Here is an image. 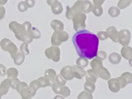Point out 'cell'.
Masks as SVG:
<instances>
[{"mask_svg":"<svg viewBox=\"0 0 132 99\" xmlns=\"http://www.w3.org/2000/svg\"><path fill=\"white\" fill-rule=\"evenodd\" d=\"M92 11L96 16H100L103 12V9L102 5H93Z\"/></svg>","mask_w":132,"mask_h":99,"instance_id":"obj_28","label":"cell"},{"mask_svg":"<svg viewBox=\"0 0 132 99\" xmlns=\"http://www.w3.org/2000/svg\"><path fill=\"white\" fill-rule=\"evenodd\" d=\"M84 89L90 93H93L95 89V83L90 80H86L84 84Z\"/></svg>","mask_w":132,"mask_h":99,"instance_id":"obj_25","label":"cell"},{"mask_svg":"<svg viewBox=\"0 0 132 99\" xmlns=\"http://www.w3.org/2000/svg\"><path fill=\"white\" fill-rule=\"evenodd\" d=\"M28 86V85L26 82H24V81H20L19 82H18L17 84V85H16V87H15V89L16 90L17 92L20 93V92L25 88L27 87Z\"/></svg>","mask_w":132,"mask_h":99,"instance_id":"obj_35","label":"cell"},{"mask_svg":"<svg viewBox=\"0 0 132 99\" xmlns=\"http://www.w3.org/2000/svg\"><path fill=\"white\" fill-rule=\"evenodd\" d=\"M90 66L92 69L96 72L98 77L106 80L110 78V73L106 68L103 67L101 60L94 57L90 62Z\"/></svg>","mask_w":132,"mask_h":99,"instance_id":"obj_4","label":"cell"},{"mask_svg":"<svg viewBox=\"0 0 132 99\" xmlns=\"http://www.w3.org/2000/svg\"><path fill=\"white\" fill-rule=\"evenodd\" d=\"M76 64L82 67V68H85L86 67L88 64H89V61L88 60L84 57H80L76 60Z\"/></svg>","mask_w":132,"mask_h":99,"instance_id":"obj_30","label":"cell"},{"mask_svg":"<svg viewBox=\"0 0 132 99\" xmlns=\"http://www.w3.org/2000/svg\"><path fill=\"white\" fill-rule=\"evenodd\" d=\"M109 61L113 64H119L121 60V56L118 53H112L108 56Z\"/></svg>","mask_w":132,"mask_h":99,"instance_id":"obj_24","label":"cell"},{"mask_svg":"<svg viewBox=\"0 0 132 99\" xmlns=\"http://www.w3.org/2000/svg\"><path fill=\"white\" fill-rule=\"evenodd\" d=\"M29 86L33 87L34 88H35L37 90L38 89H39V88H41V86L40 85V82L39 81V80L38 79L34 80L31 81V82L29 84Z\"/></svg>","mask_w":132,"mask_h":99,"instance_id":"obj_41","label":"cell"},{"mask_svg":"<svg viewBox=\"0 0 132 99\" xmlns=\"http://www.w3.org/2000/svg\"><path fill=\"white\" fill-rule=\"evenodd\" d=\"M132 0H119L117 6L121 9H123L127 7L131 4Z\"/></svg>","mask_w":132,"mask_h":99,"instance_id":"obj_31","label":"cell"},{"mask_svg":"<svg viewBox=\"0 0 132 99\" xmlns=\"http://www.w3.org/2000/svg\"><path fill=\"white\" fill-rule=\"evenodd\" d=\"M86 14L84 12H78L76 13L72 20H73V28L76 31L84 29L86 28Z\"/></svg>","mask_w":132,"mask_h":99,"instance_id":"obj_5","label":"cell"},{"mask_svg":"<svg viewBox=\"0 0 132 99\" xmlns=\"http://www.w3.org/2000/svg\"><path fill=\"white\" fill-rule=\"evenodd\" d=\"M130 32L129 30L124 29L118 31V42L122 45H127L129 44L130 40Z\"/></svg>","mask_w":132,"mask_h":99,"instance_id":"obj_9","label":"cell"},{"mask_svg":"<svg viewBox=\"0 0 132 99\" xmlns=\"http://www.w3.org/2000/svg\"><path fill=\"white\" fill-rule=\"evenodd\" d=\"M6 74L7 75V78H12L16 77L19 74L18 70L15 68H10L6 71Z\"/></svg>","mask_w":132,"mask_h":99,"instance_id":"obj_26","label":"cell"},{"mask_svg":"<svg viewBox=\"0 0 132 99\" xmlns=\"http://www.w3.org/2000/svg\"><path fill=\"white\" fill-rule=\"evenodd\" d=\"M45 55L48 59L54 62H58L60 59V50L57 46H52L47 48L44 51Z\"/></svg>","mask_w":132,"mask_h":99,"instance_id":"obj_7","label":"cell"},{"mask_svg":"<svg viewBox=\"0 0 132 99\" xmlns=\"http://www.w3.org/2000/svg\"><path fill=\"white\" fill-rule=\"evenodd\" d=\"M11 57L13 59L14 63L17 65L22 64L25 58V55L21 52H16L15 54L11 55Z\"/></svg>","mask_w":132,"mask_h":99,"instance_id":"obj_20","label":"cell"},{"mask_svg":"<svg viewBox=\"0 0 132 99\" xmlns=\"http://www.w3.org/2000/svg\"><path fill=\"white\" fill-rule=\"evenodd\" d=\"M106 32L108 38L112 40L114 42H118V31L116 27L112 26H109L106 29Z\"/></svg>","mask_w":132,"mask_h":99,"instance_id":"obj_15","label":"cell"},{"mask_svg":"<svg viewBox=\"0 0 132 99\" xmlns=\"http://www.w3.org/2000/svg\"><path fill=\"white\" fill-rule=\"evenodd\" d=\"M69 38L68 33L63 30L55 31L51 37V44L55 46H59L63 42L67 41Z\"/></svg>","mask_w":132,"mask_h":99,"instance_id":"obj_6","label":"cell"},{"mask_svg":"<svg viewBox=\"0 0 132 99\" xmlns=\"http://www.w3.org/2000/svg\"><path fill=\"white\" fill-rule=\"evenodd\" d=\"M56 71L53 69H48L44 72V77H45L52 85L55 82V77L56 76Z\"/></svg>","mask_w":132,"mask_h":99,"instance_id":"obj_18","label":"cell"},{"mask_svg":"<svg viewBox=\"0 0 132 99\" xmlns=\"http://www.w3.org/2000/svg\"><path fill=\"white\" fill-rule=\"evenodd\" d=\"M105 0H93V3L95 5H102Z\"/></svg>","mask_w":132,"mask_h":99,"instance_id":"obj_45","label":"cell"},{"mask_svg":"<svg viewBox=\"0 0 132 99\" xmlns=\"http://www.w3.org/2000/svg\"><path fill=\"white\" fill-rule=\"evenodd\" d=\"M118 78L121 84V88H123L127 84L132 82V74L128 72H125L118 77Z\"/></svg>","mask_w":132,"mask_h":99,"instance_id":"obj_12","label":"cell"},{"mask_svg":"<svg viewBox=\"0 0 132 99\" xmlns=\"http://www.w3.org/2000/svg\"><path fill=\"white\" fill-rule=\"evenodd\" d=\"M6 10L4 6H0V20H3L5 15Z\"/></svg>","mask_w":132,"mask_h":99,"instance_id":"obj_43","label":"cell"},{"mask_svg":"<svg viewBox=\"0 0 132 99\" xmlns=\"http://www.w3.org/2000/svg\"><path fill=\"white\" fill-rule=\"evenodd\" d=\"M72 67L73 69V75H74V77L80 79L84 76H85L86 71L83 68H82L78 65H72Z\"/></svg>","mask_w":132,"mask_h":99,"instance_id":"obj_17","label":"cell"},{"mask_svg":"<svg viewBox=\"0 0 132 99\" xmlns=\"http://www.w3.org/2000/svg\"><path fill=\"white\" fill-rule=\"evenodd\" d=\"M51 27L55 30V31H57V30H63L64 29V24L63 23L57 19H54L51 22Z\"/></svg>","mask_w":132,"mask_h":99,"instance_id":"obj_23","label":"cell"},{"mask_svg":"<svg viewBox=\"0 0 132 99\" xmlns=\"http://www.w3.org/2000/svg\"><path fill=\"white\" fill-rule=\"evenodd\" d=\"M121 54L123 57L130 62L132 58V48L128 45L123 46L121 50Z\"/></svg>","mask_w":132,"mask_h":99,"instance_id":"obj_16","label":"cell"},{"mask_svg":"<svg viewBox=\"0 0 132 99\" xmlns=\"http://www.w3.org/2000/svg\"><path fill=\"white\" fill-rule=\"evenodd\" d=\"M108 85L109 90L112 92H118L121 89V84L118 77L109 79L108 81Z\"/></svg>","mask_w":132,"mask_h":99,"instance_id":"obj_13","label":"cell"},{"mask_svg":"<svg viewBox=\"0 0 132 99\" xmlns=\"http://www.w3.org/2000/svg\"><path fill=\"white\" fill-rule=\"evenodd\" d=\"M20 51L24 55H28L29 54V51L28 50V43L23 42L20 46Z\"/></svg>","mask_w":132,"mask_h":99,"instance_id":"obj_34","label":"cell"},{"mask_svg":"<svg viewBox=\"0 0 132 99\" xmlns=\"http://www.w3.org/2000/svg\"><path fill=\"white\" fill-rule=\"evenodd\" d=\"M57 0H46L47 3L49 6H51L54 2H55Z\"/></svg>","mask_w":132,"mask_h":99,"instance_id":"obj_46","label":"cell"},{"mask_svg":"<svg viewBox=\"0 0 132 99\" xmlns=\"http://www.w3.org/2000/svg\"><path fill=\"white\" fill-rule=\"evenodd\" d=\"M72 41L79 56L88 59L96 56L99 40L95 34L87 29L80 30L74 34Z\"/></svg>","mask_w":132,"mask_h":99,"instance_id":"obj_1","label":"cell"},{"mask_svg":"<svg viewBox=\"0 0 132 99\" xmlns=\"http://www.w3.org/2000/svg\"><path fill=\"white\" fill-rule=\"evenodd\" d=\"M60 74L66 80H72L74 77L73 69L71 65H67L62 68Z\"/></svg>","mask_w":132,"mask_h":99,"instance_id":"obj_14","label":"cell"},{"mask_svg":"<svg viewBox=\"0 0 132 99\" xmlns=\"http://www.w3.org/2000/svg\"><path fill=\"white\" fill-rule=\"evenodd\" d=\"M96 36L101 40H105L108 38L106 31H100L97 32Z\"/></svg>","mask_w":132,"mask_h":99,"instance_id":"obj_38","label":"cell"},{"mask_svg":"<svg viewBox=\"0 0 132 99\" xmlns=\"http://www.w3.org/2000/svg\"><path fill=\"white\" fill-rule=\"evenodd\" d=\"M53 91L56 94H61L64 97H68L70 95L71 90L67 86L64 85H59L56 82L52 85Z\"/></svg>","mask_w":132,"mask_h":99,"instance_id":"obj_10","label":"cell"},{"mask_svg":"<svg viewBox=\"0 0 132 99\" xmlns=\"http://www.w3.org/2000/svg\"><path fill=\"white\" fill-rule=\"evenodd\" d=\"M107 54L105 51H100L99 52H97V54L96 55V57L98 58L99 59L101 60L102 61L104 60L107 58Z\"/></svg>","mask_w":132,"mask_h":99,"instance_id":"obj_39","label":"cell"},{"mask_svg":"<svg viewBox=\"0 0 132 99\" xmlns=\"http://www.w3.org/2000/svg\"><path fill=\"white\" fill-rule=\"evenodd\" d=\"M37 90L34 88L33 87L28 86L27 87L24 88L20 93L21 97L23 99H28L31 98L36 93Z\"/></svg>","mask_w":132,"mask_h":99,"instance_id":"obj_11","label":"cell"},{"mask_svg":"<svg viewBox=\"0 0 132 99\" xmlns=\"http://www.w3.org/2000/svg\"><path fill=\"white\" fill-rule=\"evenodd\" d=\"M55 82L59 85H65L67 80L64 79L60 74H58L56 76Z\"/></svg>","mask_w":132,"mask_h":99,"instance_id":"obj_37","label":"cell"},{"mask_svg":"<svg viewBox=\"0 0 132 99\" xmlns=\"http://www.w3.org/2000/svg\"><path fill=\"white\" fill-rule=\"evenodd\" d=\"M57 97H58V98H64V97L60 96H55L54 98H57Z\"/></svg>","mask_w":132,"mask_h":99,"instance_id":"obj_48","label":"cell"},{"mask_svg":"<svg viewBox=\"0 0 132 99\" xmlns=\"http://www.w3.org/2000/svg\"><path fill=\"white\" fill-rule=\"evenodd\" d=\"M78 99H92L93 96L91 93H90L87 91H84L80 93L77 97Z\"/></svg>","mask_w":132,"mask_h":99,"instance_id":"obj_32","label":"cell"},{"mask_svg":"<svg viewBox=\"0 0 132 99\" xmlns=\"http://www.w3.org/2000/svg\"><path fill=\"white\" fill-rule=\"evenodd\" d=\"M86 80H90L95 83L98 76L96 72L93 69H89L86 72Z\"/></svg>","mask_w":132,"mask_h":99,"instance_id":"obj_21","label":"cell"},{"mask_svg":"<svg viewBox=\"0 0 132 99\" xmlns=\"http://www.w3.org/2000/svg\"><path fill=\"white\" fill-rule=\"evenodd\" d=\"M8 2V0H0V5H4L6 4Z\"/></svg>","mask_w":132,"mask_h":99,"instance_id":"obj_47","label":"cell"},{"mask_svg":"<svg viewBox=\"0 0 132 99\" xmlns=\"http://www.w3.org/2000/svg\"><path fill=\"white\" fill-rule=\"evenodd\" d=\"M10 79V87L13 89H15L16 85L18 82L20 81V79L16 77L12 78H9Z\"/></svg>","mask_w":132,"mask_h":99,"instance_id":"obj_40","label":"cell"},{"mask_svg":"<svg viewBox=\"0 0 132 99\" xmlns=\"http://www.w3.org/2000/svg\"><path fill=\"white\" fill-rule=\"evenodd\" d=\"M9 28L14 32L16 38L19 40L28 44L32 41L34 38L25 31L22 24L19 23L16 21H13L9 23Z\"/></svg>","mask_w":132,"mask_h":99,"instance_id":"obj_3","label":"cell"},{"mask_svg":"<svg viewBox=\"0 0 132 99\" xmlns=\"http://www.w3.org/2000/svg\"><path fill=\"white\" fill-rule=\"evenodd\" d=\"M2 97V95L0 93V98H1V97Z\"/></svg>","mask_w":132,"mask_h":99,"instance_id":"obj_49","label":"cell"},{"mask_svg":"<svg viewBox=\"0 0 132 99\" xmlns=\"http://www.w3.org/2000/svg\"><path fill=\"white\" fill-rule=\"evenodd\" d=\"M108 12L110 16L114 18L120 15L121 12L119 8L115 6H112L109 8Z\"/></svg>","mask_w":132,"mask_h":99,"instance_id":"obj_27","label":"cell"},{"mask_svg":"<svg viewBox=\"0 0 132 99\" xmlns=\"http://www.w3.org/2000/svg\"><path fill=\"white\" fill-rule=\"evenodd\" d=\"M93 5L88 0H78L71 7H68L65 12V17L72 20L74 15L78 12L89 13L92 11Z\"/></svg>","mask_w":132,"mask_h":99,"instance_id":"obj_2","label":"cell"},{"mask_svg":"<svg viewBox=\"0 0 132 99\" xmlns=\"http://www.w3.org/2000/svg\"><path fill=\"white\" fill-rule=\"evenodd\" d=\"M51 7L52 11L54 14H59L62 13L63 10L62 4L58 0L54 2Z\"/></svg>","mask_w":132,"mask_h":99,"instance_id":"obj_22","label":"cell"},{"mask_svg":"<svg viewBox=\"0 0 132 99\" xmlns=\"http://www.w3.org/2000/svg\"><path fill=\"white\" fill-rule=\"evenodd\" d=\"M10 87V79L8 78L4 79L0 84V93L2 95H5L8 92Z\"/></svg>","mask_w":132,"mask_h":99,"instance_id":"obj_19","label":"cell"},{"mask_svg":"<svg viewBox=\"0 0 132 99\" xmlns=\"http://www.w3.org/2000/svg\"><path fill=\"white\" fill-rule=\"evenodd\" d=\"M0 45L3 50L9 53L10 55L15 54L18 52L16 45L8 38H4L0 42Z\"/></svg>","mask_w":132,"mask_h":99,"instance_id":"obj_8","label":"cell"},{"mask_svg":"<svg viewBox=\"0 0 132 99\" xmlns=\"http://www.w3.org/2000/svg\"><path fill=\"white\" fill-rule=\"evenodd\" d=\"M18 10L21 12H24L28 9V7L26 4L25 1L20 2L18 5Z\"/></svg>","mask_w":132,"mask_h":99,"instance_id":"obj_36","label":"cell"},{"mask_svg":"<svg viewBox=\"0 0 132 99\" xmlns=\"http://www.w3.org/2000/svg\"><path fill=\"white\" fill-rule=\"evenodd\" d=\"M25 3L28 8H32L35 5V0H25Z\"/></svg>","mask_w":132,"mask_h":99,"instance_id":"obj_44","label":"cell"},{"mask_svg":"<svg viewBox=\"0 0 132 99\" xmlns=\"http://www.w3.org/2000/svg\"><path fill=\"white\" fill-rule=\"evenodd\" d=\"M7 69L2 64H0V76H4L6 75Z\"/></svg>","mask_w":132,"mask_h":99,"instance_id":"obj_42","label":"cell"},{"mask_svg":"<svg viewBox=\"0 0 132 99\" xmlns=\"http://www.w3.org/2000/svg\"><path fill=\"white\" fill-rule=\"evenodd\" d=\"M29 34L34 39H39L41 36V33L40 31L37 28L32 26L30 29Z\"/></svg>","mask_w":132,"mask_h":99,"instance_id":"obj_29","label":"cell"},{"mask_svg":"<svg viewBox=\"0 0 132 99\" xmlns=\"http://www.w3.org/2000/svg\"><path fill=\"white\" fill-rule=\"evenodd\" d=\"M38 80L40 83L41 86V88L47 87V86H51V84H50L49 80L44 76H42L39 77Z\"/></svg>","mask_w":132,"mask_h":99,"instance_id":"obj_33","label":"cell"}]
</instances>
